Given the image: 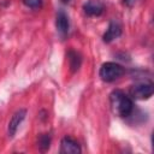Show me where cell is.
<instances>
[{
    "label": "cell",
    "instance_id": "4",
    "mask_svg": "<svg viewBox=\"0 0 154 154\" xmlns=\"http://www.w3.org/2000/svg\"><path fill=\"white\" fill-rule=\"evenodd\" d=\"M82 152L81 146L76 140L70 136H65L60 142V153L61 154H79Z\"/></svg>",
    "mask_w": 154,
    "mask_h": 154
},
{
    "label": "cell",
    "instance_id": "5",
    "mask_svg": "<svg viewBox=\"0 0 154 154\" xmlns=\"http://www.w3.org/2000/svg\"><path fill=\"white\" fill-rule=\"evenodd\" d=\"M25 116H26V111H25L24 108L18 109V111L12 116V118H11L10 122H8V126H7V132H8V135H10L11 137L14 136V134L17 132L19 125H20L22 122L24 120Z\"/></svg>",
    "mask_w": 154,
    "mask_h": 154
},
{
    "label": "cell",
    "instance_id": "12",
    "mask_svg": "<svg viewBox=\"0 0 154 154\" xmlns=\"http://www.w3.org/2000/svg\"><path fill=\"white\" fill-rule=\"evenodd\" d=\"M124 2H125L126 5H129V6H130V5H132V4L135 2V0H125Z\"/></svg>",
    "mask_w": 154,
    "mask_h": 154
},
{
    "label": "cell",
    "instance_id": "7",
    "mask_svg": "<svg viewBox=\"0 0 154 154\" xmlns=\"http://www.w3.org/2000/svg\"><path fill=\"white\" fill-rule=\"evenodd\" d=\"M120 34H122V26H120L117 22L113 20V22H111V23L108 24V28H107L106 32H105L103 36H102L103 42L109 43V42H112L113 40H116L117 37H119Z\"/></svg>",
    "mask_w": 154,
    "mask_h": 154
},
{
    "label": "cell",
    "instance_id": "13",
    "mask_svg": "<svg viewBox=\"0 0 154 154\" xmlns=\"http://www.w3.org/2000/svg\"><path fill=\"white\" fill-rule=\"evenodd\" d=\"M61 2H64V4H67V2H70V0H60Z\"/></svg>",
    "mask_w": 154,
    "mask_h": 154
},
{
    "label": "cell",
    "instance_id": "9",
    "mask_svg": "<svg viewBox=\"0 0 154 154\" xmlns=\"http://www.w3.org/2000/svg\"><path fill=\"white\" fill-rule=\"evenodd\" d=\"M67 61H69L70 70L72 72H76L82 65V55L78 52L71 49L67 52Z\"/></svg>",
    "mask_w": 154,
    "mask_h": 154
},
{
    "label": "cell",
    "instance_id": "2",
    "mask_svg": "<svg viewBox=\"0 0 154 154\" xmlns=\"http://www.w3.org/2000/svg\"><path fill=\"white\" fill-rule=\"evenodd\" d=\"M124 72L125 71L122 65L113 63V61H107L101 65L99 76L103 82H113V81L118 79L119 77H122L124 75Z\"/></svg>",
    "mask_w": 154,
    "mask_h": 154
},
{
    "label": "cell",
    "instance_id": "6",
    "mask_svg": "<svg viewBox=\"0 0 154 154\" xmlns=\"http://www.w3.org/2000/svg\"><path fill=\"white\" fill-rule=\"evenodd\" d=\"M83 11L89 17H97L103 12V5L99 0H88L83 5Z\"/></svg>",
    "mask_w": 154,
    "mask_h": 154
},
{
    "label": "cell",
    "instance_id": "10",
    "mask_svg": "<svg viewBox=\"0 0 154 154\" xmlns=\"http://www.w3.org/2000/svg\"><path fill=\"white\" fill-rule=\"evenodd\" d=\"M37 146L41 152H46L51 147V136L49 134H41L37 138Z\"/></svg>",
    "mask_w": 154,
    "mask_h": 154
},
{
    "label": "cell",
    "instance_id": "11",
    "mask_svg": "<svg viewBox=\"0 0 154 154\" xmlns=\"http://www.w3.org/2000/svg\"><path fill=\"white\" fill-rule=\"evenodd\" d=\"M23 2L29 8H40L42 6V0H23Z\"/></svg>",
    "mask_w": 154,
    "mask_h": 154
},
{
    "label": "cell",
    "instance_id": "8",
    "mask_svg": "<svg viewBox=\"0 0 154 154\" xmlns=\"http://www.w3.org/2000/svg\"><path fill=\"white\" fill-rule=\"evenodd\" d=\"M55 26H57V30L65 35L67 34L69 29H70V20H69V17L67 14L63 11V10H59L58 13H57V18H55Z\"/></svg>",
    "mask_w": 154,
    "mask_h": 154
},
{
    "label": "cell",
    "instance_id": "1",
    "mask_svg": "<svg viewBox=\"0 0 154 154\" xmlns=\"http://www.w3.org/2000/svg\"><path fill=\"white\" fill-rule=\"evenodd\" d=\"M109 105L112 112L122 118L129 117L134 111V102L129 95L117 89L109 94Z\"/></svg>",
    "mask_w": 154,
    "mask_h": 154
},
{
    "label": "cell",
    "instance_id": "3",
    "mask_svg": "<svg viewBox=\"0 0 154 154\" xmlns=\"http://www.w3.org/2000/svg\"><path fill=\"white\" fill-rule=\"evenodd\" d=\"M154 93L153 83L150 82H141L137 84H134L130 88V95L136 100H147L149 99Z\"/></svg>",
    "mask_w": 154,
    "mask_h": 154
}]
</instances>
